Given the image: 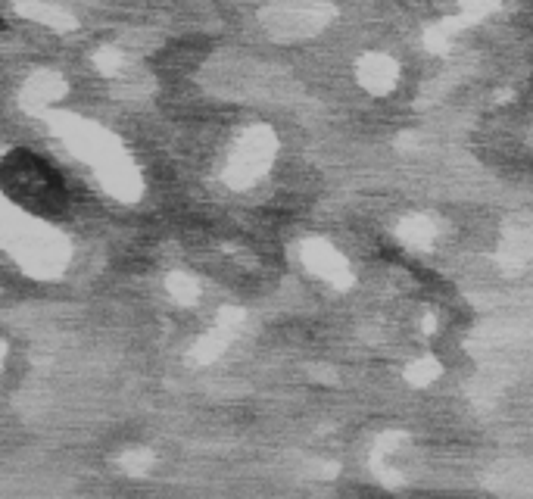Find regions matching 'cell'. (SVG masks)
<instances>
[{"label":"cell","instance_id":"cell-1","mask_svg":"<svg viewBox=\"0 0 533 499\" xmlns=\"http://www.w3.org/2000/svg\"><path fill=\"white\" fill-rule=\"evenodd\" d=\"M0 191L35 216H60L69 203V188L60 172L29 150H13L4 156Z\"/></svg>","mask_w":533,"mask_h":499},{"label":"cell","instance_id":"cell-2","mask_svg":"<svg viewBox=\"0 0 533 499\" xmlns=\"http://www.w3.org/2000/svg\"><path fill=\"white\" fill-rule=\"evenodd\" d=\"M0 29H4V19H0Z\"/></svg>","mask_w":533,"mask_h":499}]
</instances>
